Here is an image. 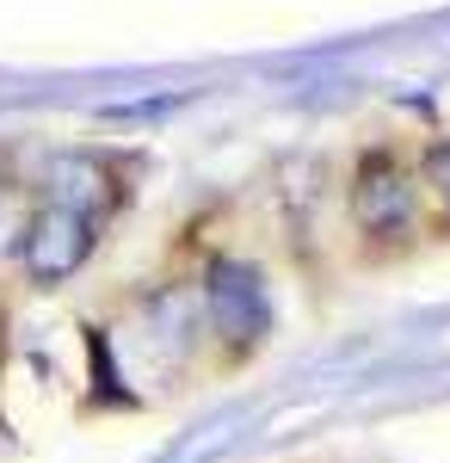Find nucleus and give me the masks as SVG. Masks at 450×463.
I'll return each mask as SVG.
<instances>
[{
    "mask_svg": "<svg viewBox=\"0 0 450 463\" xmlns=\"http://www.w3.org/2000/svg\"><path fill=\"white\" fill-rule=\"evenodd\" d=\"M346 211L364 241H377V248L408 241L419 222V174L389 148H364L346 185Z\"/></svg>",
    "mask_w": 450,
    "mask_h": 463,
    "instance_id": "f257e3e1",
    "label": "nucleus"
},
{
    "mask_svg": "<svg viewBox=\"0 0 450 463\" xmlns=\"http://www.w3.org/2000/svg\"><path fill=\"white\" fill-rule=\"evenodd\" d=\"M198 303H204L210 334L235 358H247L272 334V290H266V272H259L253 260L216 253L204 266V279H198Z\"/></svg>",
    "mask_w": 450,
    "mask_h": 463,
    "instance_id": "f03ea898",
    "label": "nucleus"
},
{
    "mask_svg": "<svg viewBox=\"0 0 450 463\" xmlns=\"http://www.w3.org/2000/svg\"><path fill=\"white\" fill-rule=\"evenodd\" d=\"M99 248V222L62 204H37L25 216V235H19V266L32 285H69L74 272L93 260Z\"/></svg>",
    "mask_w": 450,
    "mask_h": 463,
    "instance_id": "7ed1b4c3",
    "label": "nucleus"
},
{
    "mask_svg": "<svg viewBox=\"0 0 450 463\" xmlns=\"http://www.w3.org/2000/svg\"><path fill=\"white\" fill-rule=\"evenodd\" d=\"M43 204H62V211H80V216L99 222V216L117 204V174L105 167L99 155L69 148V155H56V161L43 167Z\"/></svg>",
    "mask_w": 450,
    "mask_h": 463,
    "instance_id": "20e7f679",
    "label": "nucleus"
},
{
    "mask_svg": "<svg viewBox=\"0 0 450 463\" xmlns=\"http://www.w3.org/2000/svg\"><path fill=\"white\" fill-rule=\"evenodd\" d=\"M419 192H432L438 216L450 222V137H432L419 155Z\"/></svg>",
    "mask_w": 450,
    "mask_h": 463,
    "instance_id": "39448f33",
    "label": "nucleus"
},
{
    "mask_svg": "<svg viewBox=\"0 0 450 463\" xmlns=\"http://www.w3.org/2000/svg\"><path fill=\"white\" fill-rule=\"evenodd\" d=\"M25 216H32V211H19V192H13V185H0V253H6V248L19 253V235H25Z\"/></svg>",
    "mask_w": 450,
    "mask_h": 463,
    "instance_id": "423d86ee",
    "label": "nucleus"
}]
</instances>
